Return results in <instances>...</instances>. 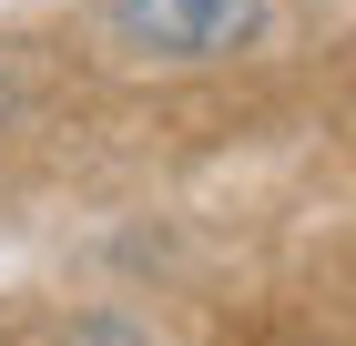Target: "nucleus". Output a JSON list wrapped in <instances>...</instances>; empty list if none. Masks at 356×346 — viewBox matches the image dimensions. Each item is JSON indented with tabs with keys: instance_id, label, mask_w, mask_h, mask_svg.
Returning <instances> with one entry per match:
<instances>
[{
	"instance_id": "obj_1",
	"label": "nucleus",
	"mask_w": 356,
	"mask_h": 346,
	"mask_svg": "<svg viewBox=\"0 0 356 346\" xmlns=\"http://www.w3.org/2000/svg\"><path fill=\"white\" fill-rule=\"evenodd\" d=\"M275 31V0H92L82 41L102 72H214Z\"/></svg>"
},
{
	"instance_id": "obj_3",
	"label": "nucleus",
	"mask_w": 356,
	"mask_h": 346,
	"mask_svg": "<svg viewBox=\"0 0 356 346\" xmlns=\"http://www.w3.org/2000/svg\"><path fill=\"white\" fill-rule=\"evenodd\" d=\"M21 102H31V72H21V52H10V41H0V133H10V123H21Z\"/></svg>"
},
{
	"instance_id": "obj_2",
	"label": "nucleus",
	"mask_w": 356,
	"mask_h": 346,
	"mask_svg": "<svg viewBox=\"0 0 356 346\" xmlns=\"http://www.w3.org/2000/svg\"><path fill=\"white\" fill-rule=\"evenodd\" d=\"M61 346H153L133 316H82V326H61Z\"/></svg>"
}]
</instances>
